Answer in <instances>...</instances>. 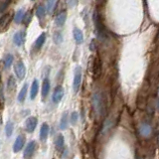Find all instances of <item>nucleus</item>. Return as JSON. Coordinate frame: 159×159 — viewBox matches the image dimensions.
<instances>
[{
  "label": "nucleus",
  "instance_id": "f257e3e1",
  "mask_svg": "<svg viewBox=\"0 0 159 159\" xmlns=\"http://www.w3.org/2000/svg\"><path fill=\"white\" fill-rule=\"evenodd\" d=\"M92 103H93V111L97 113V116H103L104 111H106V103H104V99L101 93H94L93 94Z\"/></svg>",
  "mask_w": 159,
  "mask_h": 159
},
{
  "label": "nucleus",
  "instance_id": "f03ea898",
  "mask_svg": "<svg viewBox=\"0 0 159 159\" xmlns=\"http://www.w3.org/2000/svg\"><path fill=\"white\" fill-rule=\"evenodd\" d=\"M93 23H94L96 32H97L98 39L104 40L106 39V30H104L102 19H101V17H99L98 12L97 11V10H94V12H93Z\"/></svg>",
  "mask_w": 159,
  "mask_h": 159
},
{
  "label": "nucleus",
  "instance_id": "7ed1b4c3",
  "mask_svg": "<svg viewBox=\"0 0 159 159\" xmlns=\"http://www.w3.org/2000/svg\"><path fill=\"white\" fill-rule=\"evenodd\" d=\"M82 84V68L77 67L75 70V76H74V82H73V89L75 93H78L80 87Z\"/></svg>",
  "mask_w": 159,
  "mask_h": 159
},
{
  "label": "nucleus",
  "instance_id": "20e7f679",
  "mask_svg": "<svg viewBox=\"0 0 159 159\" xmlns=\"http://www.w3.org/2000/svg\"><path fill=\"white\" fill-rule=\"evenodd\" d=\"M14 73L19 80L24 79L25 75H26V67L21 61H18L14 65Z\"/></svg>",
  "mask_w": 159,
  "mask_h": 159
},
{
  "label": "nucleus",
  "instance_id": "39448f33",
  "mask_svg": "<svg viewBox=\"0 0 159 159\" xmlns=\"http://www.w3.org/2000/svg\"><path fill=\"white\" fill-rule=\"evenodd\" d=\"M36 147H37L36 141H34V140L30 141L27 144V146H26V148H25V150L23 152V157L25 159H30V158H31L33 156L35 150H36Z\"/></svg>",
  "mask_w": 159,
  "mask_h": 159
},
{
  "label": "nucleus",
  "instance_id": "423d86ee",
  "mask_svg": "<svg viewBox=\"0 0 159 159\" xmlns=\"http://www.w3.org/2000/svg\"><path fill=\"white\" fill-rule=\"evenodd\" d=\"M93 74L94 79H98L102 75V63L98 57H94L93 63Z\"/></svg>",
  "mask_w": 159,
  "mask_h": 159
},
{
  "label": "nucleus",
  "instance_id": "0eeeda50",
  "mask_svg": "<svg viewBox=\"0 0 159 159\" xmlns=\"http://www.w3.org/2000/svg\"><path fill=\"white\" fill-rule=\"evenodd\" d=\"M37 123H38V120L35 116L28 117L26 119V121H25V129H26V131L32 133L35 130V128H36Z\"/></svg>",
  "mask_w": 159,
  "mask_h": 159
},
{
  "label": "nucleus",
  "instance_id": "6e6552de",
  "mask_svg": "<svg viewBox=\"0 0 159 159\" xmlns=\"http://www.w3.org/2000/svg\"><path fill=\"white\" fill-rule=\"evenodd\" d=\"M64 89L61 87V86H58L55 88L54 92H53V96H52V101L54 103H59L61 102V99L63 98L64 97Z\"/></svg>",
  "mask_w": 159,
  "mask_h": 159
},
{
  "label": "nucleus",
  "instance_id": "1a4fd4ad",
  "mask_svg": "<svg viewBox=\"0 0 159 159\" xmlns=\"http://www.w3.org/2000/svg\"><path fill=\"white\" fill-rule=\"evenodd\" d=\"M24 144H25V137L23 135H19L16 139H15V141H14V144H13V151L15 153L19 152L24 147Z\"/></svg>",
  "mask_w": 159,
  "mask_h": 159
},
{
  "label": "nucleus",
  "instance_id": "9d476101",
  "mask_svg": "<svg viewBox=\"0 0 159 159\" xmlns=\"http://www.w3.org/2000/svg\"><path fill=\"white\" fill-rule=\"evenodd\" d=\"M13 42L18 47L22 46L23 43L25 42V32L24 31H18V32L15 33L14 36H13Z\"/></svg>",
  "mask_w": 159,
  "mask_h": 159
},
{
  "label": "nucleus",
  "instance_id": "9b49d317",
  "mask_svg": "<svg viewBox=\"0 0 159 159\" xmlns=\"http://www.w3.org/2000/svg\"><path fill=\"white\" fill-rule=\"evenodd\" d=\"M12 17H13V14L12 13H7L6 15H4L1 18V23H0V29H1V31H5V29L8 28L10 22H11L12 20Z\"/></svg>",
  "mask_w": 159,
  "mask_h": 159
},
{
  "label": "nucleus",
  "instance_id": "f8f14e48",
  "mask_svg": "<svg viewBox=\"0 0 159 159\" xmlns=\"http://www.w3.org/2000/svg\"><path fill=\"white\" fill-rule=\"evenodd\" d=\"M49 131H50L49 124L46 123V122H44L42 124V126H41V129H40V139H41L42 141H45L48 138Z\"/></svg>",
  "mask_w": 159,
  "mask_h": 159
},
{
  "label": "nucleus",
  "instance_id": "ddd939ff",
  "mask_svg": "<svg viewBox=\"0 0 159 159\" xmlns=\"http://www.w3.org/2000/svg\"><path fill=\"white\" fill-rule=\"evenodd\" d=\"M139 132H140L142 136L148 137L152 132V127L149 125L148 123H143V124H141L140 128H139Z\"/></svg>",
  "mask_w": 159,
  "mask_h": 159
},
{
  "label": "nucleus",
  "instance_id": "4468645a",
  "mask_svg": "<svg viewBox=\"0 0 159 159\" xmlns=\"http://www.w3.org/2000/svg\"><path fill=\"white\" fill-rule=\"evenodd\" d=\"M73 35H74V39L76 43L78 45L82 44L84 42V34L82 32L81 29L79 28H74V31H73Z\"/></svg>",
  "mask_w": 159,
  "mask_h": 159
},
{
  "label": "nucleus",
  "instance_id": "2eb2a0df",
  "mask_svg": "<svg viewBox=\"0 0 159 159\" xmlns=\"http://www.w3.org/2000/svg\"><path fill=\"white\" fill-rule=\"evenodd\" d=\"M64 145H65L64 136L62 134H58V136L55 139V147H56V149L59 152H61L64 149Z\"/></svg>",
  "mask_w": 159,
  "mask_h": 159
},
{
  "label": "nucleus",
  "instance_id": "dca6fc26",
  "mask_svg": "<svg viewBox=\"0 0 159 159\" xmlns=\"http://www.w3.org/2000/svg\"><path fill=\"white\" fill-rule=\"evenodd\" d=\"M66 19H67V13L66 12H61L60 14L57 15L56 19H55V23H56L57 26L62 27V26H64L65 22H66Z\"/></svg>",
  "mask_w": 159,
  "mask_h": 159
},
{
  "label": "nucleus",
  "instance_id": "f3484780",
  "mask_svg": "<svg viewBox=\"0 0 159 159\" xmlns=\"http://www.w3.org/2000/svg\"><path fill=\"white\" fill-rule=\"evenodd\" d=\"M45 41H46V34L42 33L37 38V40L34 43V48H35V50H40V49H41L42 46L44 45V43H45Z\"/></svg>",
  "mask_w": 159,
  "mask_h": 159
},
{
  "label": "nucleus",
  "instance_id": "a211bd4d",
  "mask_svg": "<svg viewBox=\"0 0 159 159\" xmlns=\"http://www.w3.org/2000/svg\"><path fill=\"white\" fill-rule=\"evenodd\" d=\"M38 91H39L38 81L37 80H34V82L32 83V86H31V91H30V98L35 99V98H36L38 94Z\"/></svg>",
  "mask_w": 159,
  "mask_h": 159
},
{
  "label": "nucleus",
  "instance_id": "6ab92c4d",
  "mask_svg": "<svg viewBox=\"0 0 159 159\" xmlns=\"http://www.w3.org/2000/svg\"><path fill=\"white\" fill-rule=\"evenodd\" d=\"M49 92H50V81L48 78H46V79H44L43 84H42V97L46 98L48 96Z\"/></svg>",
  "mask_w": 159,
  "mask_h": 159
},
{
  "label": "nucleus",
  "instance_id": "aec40b11",
  "mask_svg": "<svg viewBox=\"0 0 159 159\" xmlns=\"http://www.w3.org/2000/svg\"><path fill=\"white\" fill-rule=\"evenodd\" d=\"M25 17V11L24 9H19L18 11H16L14 15V22L16 24H20L22 22V20H24Z\"/></svg>",
  "mask_w": 159,
  "mask_h": 159
},
{
  "label": "nucleus",
  "instance_id": "412c9836",
  "mask_svg": "<svg viewBox=\"0 0 159 159\" xmlns=\"http://www.w3.org/2000/svg\"><path fill=\"white\" fill-rule=\"evenodd\" d=\"M69 126V118H68V112H64L61 117V121H60V128L62 130L67 129Z\"/></svg>",
  "mask_w": 159,
  "mask_h": 159
},
{
  "label": "nucleus",
  "instance_id": "4be33fe9",
  "mask_svg": "<svg viewBox=\"0 0 159 159\" xmlns=\"http://www.w3.org/2000/svg\"><path fill=\"white\" fill-rule=\"evenodd\" d=\"M14 61V58L11 54H7L6 56L4 57L3 59V66H4V69H9L11 67V65Z\"/></svg>",
  "mask_w": 159,
  "mask_h": 159
},
{
  "label": "nucleus",
  "instance_id": "5701e85b",
  "mask_svg": "<svg viewBox=\"0 0 159 159\" xmlns=\"http://www.w3.org/2000/svg\"><path fill=\"white\" fill-rule=\"evenodd\" d=\"M46 12H47V8H45L42 4L38 5V7L36 9V15L39 19H43L45 17V15H46Z\"/></svg>",
  "mask_w": 159,
  "mask_h": 159
},
{
  "label": "nucleus",
  "instance_id": "b1692460",
  "mask_svg": "<svg viewBox=\"0 0 159 159\" xmlns=\"http://www.w3.org/2000/svg\"><path fill=\"white\" fill-rule=\"evenodd\" d=\"M27 89H28V84H25L23 88L21 89V91H20L19 94H18V102H24L25 98H26V94H27Z\"/></svg>",
  "mask_w": 159,
  "mask_h": 159
},
{
  "label": "nucleus",
  "instance_id": "393cba45",
  "mask_svg": "<svg viewBox=\"0 0 159 159\" xmlns=\"http://www.w3.org/2000/svg\"><path fill=\"white\" fill-rule=\"evenodd\" d=\"M13 129H14V124L12 121H8L5 125V133H6L7 137H10L13 133Z\"/></svg>",
  "mask_w": 159,
  "mask_h": 159
},
{
  "label": "nucleus",
  "instance_id": "a878e982",
  "mask_svg": "<svg viewBox=\"0 0 159 159\" xmlns=\"http://www.w3.org/2000/svg\"><path fill=\"white\" fill-rule=\"evenodd\" d=\"M7 87L10 92H13L15 88H16V83H15V80L13 77H9L8 81H7Z\"/></svg>",
  "mask_w": 159,
  "mask_h": 159
},
{
  "label": "nucleus",
  "instance_id": "bb28decb",
  "mask_svg": "<svg viewBox=\"0 0 159 159\" xmlns=\"http://www.w3.org/2000/svg\"><path fill=\"white\" fill-rule=\"evenodd\" d=\"M53 40L56 44H61L63 42V36L60 32H55L53 35Z\"/></svg>",
  "mask_w": 159,
  "mask_h": 159
},
{
  "label": "nucleus",
  "instance_id": "cd10ccee",
  "mask_svg": "<svg viewBox=\"0 0 159 159\" xmlns=\"http://www.w3.org/2000/svg\"><path fill=\"white\" fill-rule=\"evenodd\" d=\"M78 119H79V114H78V112L77 111H73L71 113V116H70V122H71L73 125H75V124L77 123Z\"/></svg>",
  "mask_w": 159,
  "mask_h": 159
},
{
  "label": "nucleus",
  "instance_id": "c85d7f7f",
  "mask_svg": "<svg viewBox=\"0 0 159 159\" xmlns=\"http://www.w3.org/2000/svg\"><path fill=\"white\" fill-rule=\"evenodd\" d=\"M55 3H56V0H47V12L51 13L53 11V9L55 7Z\"/></svg>",
  "mask_w": 159,
  "mask_h": 159
},
{
  "label": "nucleus",
  "instance_id": "c756f323",
  "mask_svg": "<svg viewBox=\"0 0 159 159\" xmlns=\"http://www.w3.org/2000/svg\"><path fill=\"white\" fill-rule=\"evenodd\" d=\"M31 19H32V13H31V11H29V12H27L26 14H25L24 22L26 23V24H29L30 21H31Z\"/></svg>",
  "mask_w": 159,
  "mask_h": 159
},
{
  "label": "nucleus",
  "instance_id": "7c9ffc66",
  "mask_svg": "<svg viewBox=\"0 0 159 159\" xmlns=\"http://www.w3.org/2000/svg\"><path fill=\"white\" fill-rule=\"evenodd\" d=\"M79 0H67V4L70 8H74L78 5Z\"/></svg>",
  "mask_w": 159,
  "mask_h": 159
},
{
  "label": "nucleus",
  "instance_id": "2f4dec72",
  "mask_svg": "<svg viewBox=\"0 0 159 159\" xmlns=\"http://www.w3.org/2000/svg\"><path fill=\"white\" fill-rule=\"evenodd\" d=\"M157 108L159 109V98H158V101H157Z\"/></svg>",
  "mask_w": 159,
  "mask_h": 159
},
{
  "label": "nucleus",
  "instance_id": "473e14b6",
  "mask_svg": "<svg viewBox=\"0 0 159 159\" xmlns=\"http://www.w3.org/2000/svg\"><path fill=\"white\" fill-rule=\"evenodd\" d=\"M158 142H159V137H158Z\"/></svg>",
  "mask_w": 159,
  "mask_h": 159
},
{
  "label": "nucleus",
  "instance_id": "72a5a7b5",
  "mask_svg": "<svg viewBox=\"0 0 159 159\" xmlns=\"http://www.w3.org/2000/svg\"><path fill=\"white\" fill-rule=\"evenodd\" d=\"M31 1H35V0H31Z\"/></svg>",
  "mask_w": 159,
  "mask_h": 159
}]
</instances>
